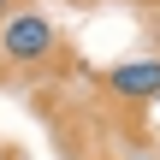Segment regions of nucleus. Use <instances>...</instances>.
Returning <instances> with one entry per match:
<instances>
[{
  "label": "nucleus",
  "mask_w": 160,
  "mask_h": 160,
  "mask_svg": "<svg viewBox=\"0 0 160 160\" xmlns=\"http://www.w3.org/2000/svg\"><path fill=\"white\" fill-rule=\"evenodd\" d=\"M0 30H6V18H0Z\"/></svg>",
  "instance_id": "3"
},
{
  "label": "nucleus",
  "mask_w": 160,
  "mask_h": 160,
  "mask_svg": "<svg viewBox=\"0 0 160 160\" xmlns=\"http://www.w3.org/2000/svg\"><path fill=\"white\" fill-rule=\"evenodd\" d=\"M0 6H6V0H0Z\"/></svg>",
  "instance_id": "5"
},
{
  "label": "nucleus",
  "mask_w": 160,
  "mask_h": 160,
  "mask_svg": "<svg viewBox=\"0 0 160 160\" xmlns=\"http://www.w3.org/2000/svg\"><path fill=\"white\" fill-rule=\"evenodd\" d=\"M53 42H59V30H53L48 12H18V18H6V30H0V59H6V65H42V59L53 53Z\"/></svg>",
  "instance_id": "1"
},
{
  "label": "nucleus",
  "mask_w": 160,
  "mask_h": 160,
  "mask_svg": "<svg viewBox=\"0 0 160 160\" xmlns=\"http://www.w3.org/2000/svg\"><path fill=\"white\" fill-rule=\"evenodd\" d=\"M107 89L119 101H160V59H125V65H113Z\"/></svg>",
  "instance_id": "2"
},
{
  "label": "nucleus",
  "mask_w": 160,
  "mask_h": 160,
  "mask_svg": "<svg viewBox=\"0 0 160 160\" xmlns=\"http://www.w3.org/2000/svg\"><path fill=\"white\" fill-rule=\"evenodd\" d=\"M0 160H6V148H0Z\"/></svg>",
  "instance_id": "4"
}]
</instances>
